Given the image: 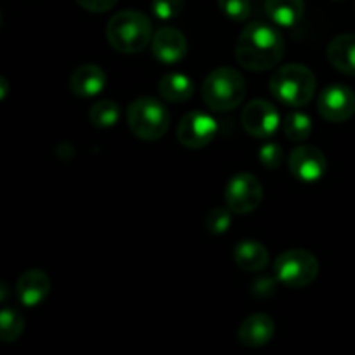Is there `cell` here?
Instances as JSON below:
<instances>
[{
    "label": "cell",
    "instance_id": "obj_6",
    "mask_svg": "<svg viewBox=\"0 0 355 355\" xmlns=\"http://www.w3.org/2000/svg\"><path fill=\"white\" fill-rule=\"evenodd\" d=\"M274 274L281 284L298 290L314 283L319 274V262L307 250H288L274 262Z\"/></svg>",
    "mask_w": 355,
    "mask_h": 355
},
{
    "label": "cell",
    "instance_id": "obj_22",
    "mask_svg": "<svg viewBox=\"0 0 355 355\" xmlns=\"http://www.w3.org/2000/svg\"><path fill=\"white\" fill-rule=\"evenodd\" d=\"M24 319L16 309H2L0 311V342L12 343L23 335Z\"/></svg>",
    "mask_w": 355,
    "mask_h": 355
},
{
    "label": "cell",
    "instance_id": "obj_1",
    "mask_svg": "<svg viewBox=\"0 0 355 355\" xmlns=\"http://www.w3.org/2000/svg\"><path fill=\"white\" fill-rule=\"evenodd\" d=\"M284 55V38L272 24L253 23L246 24L239 33L236 44V59L250 71H267L281 62Z\"/></svg>",
    "mask_w": 355,
    "mask_h": 355
},
{
    "label": "cell",
    "instance_id": "obj_7",
    "mask_svg": "<svg viewBox=\"0 0 355 355\" xmlns=\"http://www.w3.org/2000/svg\"><path fill=\"white\" fill-rule=\"evenodd\" d=\"M225 207L232 214L245 215L257 210L263 200V186L253 173H238L227 182L224 191Z\"/></svg>",
    "mask_w": 355,
    "mask_h": 355
},
{
    "label": "cell",
    "instance_id": "obj_26",
    "mask_svg": "<svg viewBox=\"0 0 355 355\" xmlns=\"http://www.w3.org/2000/svg\"><path fill=\"white\" fill-rule=\"evenodd\" d=\"M283 148H281L279 144H276V142H267V144H263L259 151L260 163L269 170L279 168L281 163H283Z\"/></svg>",
    "mask_w": 355,
    "mask_h": 355
},
{
    "label": "cell",
    "instance_id": "obj_21",
    "mask_svg": "<svg viewBox=\"0 0 355 355\" xmlns=\"http://www.w3.org/2000/svg\"><path fill=\"white\" fill-rule=\"evenodd\" d=\"M121 116V110L114 101L110 99H103L97 101L89 111V118L96 127L101 128H110L113 125L118 123Z\"/></svg>",
    "mask_w": 355,
    "mask_h": 355
},
{
    "label": "cell",
    "instance_id": "obj_25",
    "mask_svg": "<svg viewBox=\"0 0 355 355\" xmlns=\"http://www.w3.org/2000/svg\"><path fill=\"white\" fill-rule=\"evenodd\" d=\"M151 10L158 19L172 21L184 10V0H151Z\"/></svg>",
    "mask_w": 355,
    "mask_h": 355
},
{
    "label": "cell",
    "instance_id": "obj_30",
    "mask_svg": "<svg viewBox=\"0 0 355 355\" xmlns=\"http://www.w3.org/2000/svg\"><path fill=\"white\" fill-rule=\"evenodd\" d=\"M0 23H2V14H0Z\"/></svg>",
    "mask_w": 355,
    "mask_h": 355
},
{
    "label": "cell",
    "instance_id": "obj_13",
    "mask_svg": "<svg viewBox=\"0 0 355 355\" xmlns=\"http://www.w3.org/2000/svg\"><path fill=\"white\" fill-rule=\"evenodd\" d=\"M16 293L24 307H37L51 293V277L42 269H30L21 274Z\"/></svg>",
    "mask_w": 355,
    "mask_h": 355
},
{
    "label": "cell",
    "instance_id": "obj_5",
    "mask_svg": "<svg viewBox=\"0 0 355 355\" xmlns=\"http://www.w3.org/2000/svg\"><path fill=\"white\" fill-rule=\"evenodd\" d=\"M127 123L132 134L146 142L162 139L170 127V113L158 99L139 97L128 106Z\"/></svg>",
    "mask_w": 355,
    "mask_h": 355
},
{
    "label": "cell",
    "instance_id": "obj_29",
    "mask_svg": "<svg viewBox=\"0 0 355 355\" xmlns=\"http://www.w3.org/2000/svg\"><path fill=\"white\" fill-rule=\"evenodd\" d=\"M10 295V290L9 286H7V283H3V281H0V304H3V302L9 298Z\"/></svg>",
    "mask_w": 355,
    "mask_h": 355
},
{
    "label": "cell",
    "instance_id": "obj_10",
    "mask_svg": "<svg viewBox=\"0 0 355 355\" xmlns=\"http://www.w3.org/2000/svg\"><path fill=\"white\" fill-rule=\"evenodd\" d=\"M318 111L331 123H343L355 114V92L347 85H329L319 94Z\"/></svg>",
    "mask_w": 355,
    "mask_h": 355
},
{
    "label": "cell",
    "instance_id": "obj_28",
    "mask_svg": "<svg viewBox=\"0 0 355 355\" xmlns=\"http://www.w3.org/2000/svg\"><path fill=\"white\" fill-rule=\"evenodd\" d=\"M9 89H10L9 82H7V80L0 75V101L6 99L7 94H9Z\"/></svg>",
    "mask_w": 355,
    "mask_h": 355
},
{
    "label": "cell",
    "instance_id": "obj_27",
    "mask_svg": "<svg viewBox=\"0 0 355 355\" xmlns=\"http://www.w3.org/2000/svg\"><path fill=\"white\" fill-rule=\"evenodd\" d=\"M118 0H76L80 7H83L85 10L89 12H97V14H103L107 12L110 9H113L116 6Z\"/></svg>",
    "mask_w": 355,
    "mask_h": 355
},
{
    "label": "cell",
    "instance_id": "obj_24",
    "mask_svg": "<svg viewBox=\"0 0 355 355\" xmlns=\"http://www.w3.org/2000/svg\"><path fill=\"white\" fill-rule=\"evenodd\" d=\"M218 9L225 17L232 21H246L250 16V0H218Z\"/></svg>",
    "mask_w": 355,
    "mask_h": 355
},
{
    "label": "cell",
    "instance_id": "obj_15",
    "mask_svg": "<svg viewBox=\"0 0 355 355\" xmlns=\"http://www.w3.org/2000/svg\"><path fill=\"white\" fill-rule=\"evenodd\" d=\"M276 333V322L267 314H252L241 322L238 329L239 342L250 349H260L272 340Z\"/></svg>",
    "mask_w": 355,
    "mask_h": 355
},
{
    "label": "cell",
    "instance_id": "obj_23",
    "mask_svg": "<svg viewBox=\"0 0 355 355\" xmlns=\"http://www.w3.org/2000/svg\"><path fill=\"white\" fill-rule=\"evenodd\" d=\"M231 214L232 211L227 207L211 208L207 214V218H205V227H207V231L214 236L225 234L229 231V227H231Z\"/></svg>",
    "mask_w": 355,
    "mask_h": 355
},
{
    "label": "cell",
    "instance_id": "obj_20",
    "mask_svg": "<svg viewBox=\"0 0 355 355\" xmlns=\"http://www.w3.org/2000/svg\"><path fill=\"white\" fill-rule=\"evenodd\" d=\"M283 130L290 141L302 142L309 139V135L312 134V121L309 114L302 113V111H291L284 118Z\"/></svg>",
    "mask_w": 355,
    "mask_h": 355
},
{
    "label": "cell",
    "instance_id": "obj_14",
    "mask_svg": "<svg viewBox=\"0 0 355 355\" xmlns=\"http://www.w3.org/2000/svg\"><path fill=\"white\" fill-rule=\"evenodd\" d=\"M107 76L101 66L97 64H82L69 76V89L76 97H96L106 89Z\"/></svg>",
    "mask_w": 355,
    "mask_h": 355
},
{
    "label": "cell",
    "instance_id": "obj_4",
    "mask_svg": "<svg viewBox=\"0 0 355 355\" xmlns=\"http://www.w3.org/2000/svg\"><path fill=\"white\" fill-rule=\"evenodd\" d=\"M201 94L207 106L214 111H231L245 99L246 82L238 69L220 66L208 73Z\"/></svg>",
    "mask_w": 355,
    "mask_h": 355
},
{
    "label": "cell",
    "instance_id": "obj_11",
    "mask_svg": "<svg viewBox=\"0 0 355 355\" xmlns=\"http://www.w3.org/2000/svg\"><path fill=\"white\" fill-rule=\"evenodd\" d=\"M290 172L302 182H318L328 170V159L324 153L314 146H298L290 155Z\"/></svg>",
    "mask_w": 355,
    "mask_h": 355
},
{
    "label": "cell",
    "instance_id": "obj_18",
    "mask_svg": "<svg viewBox=\"0 0 355 355\" xmlns=\"http://www.w3.org/2000/svg\"><path fill=\"white\" fill-rule=\"evenodd\" d=\"M266 12L277 26L293 28L304 19L305 0H266Z\"/></svg>",
    "mask_w": 355,
    "mask_h": 355
},
{
    "label": "cell",
    "instance_id": "obj_9",
    "mask_svg": "<svg viewBox=\"0 0 355 355\" xmlns=\"http://www.w3.org/2000/svg\"><path fill=\"white\" fill-rule=\"evenodd\" d=\"M279 121L276 106L266 99L250 101L241 114L243 128L255 139L272 137L279 128Z\"/></svg>",
    "mask_w": 355,
    "mask_h": 355
},
{
    "label": "cell",
    "instance_id": "obj_8",
    "mask_svg": "<svg viewBox=\"0 0 355 355\" xmlns=\"http://www.w3.org/2000/svg\"><path fill=\"white\" fill-rule=\"evenodd\" d=\"M218 123L205 111H191L177 127V141L187 149L207 148L217 137Z\"/></svg>",
    "mask_w": 355,
    "mask_h": 355
},
{
    "label": "cell",
    "instance_id": "obj_17",
    "mask_svg": "<svg viewBox=\"0 0 355 355\" xmlns=\"http://www.w3.org/2000/svg\"><path fill=\"white\" fill-rule=\"evenodd\" d=\"M234 262L239 269H243L245 272H259L263 270L269 266V252H267L266 246L259 241H253V239H246L236 245L234 252Z\"/></svg>",
    "mask_w": 355,
    "mask_h": 355
},
{
    "label": "cell",
    "instance_id": "obj_12",
    "mask_svg": "<svg viewBox=\"0 0 355 355\" xmlns=\"http://www.w3.org/2000/svg\"><path fill=\"white\" fill-rule=\"evenodd\" d=\"M153 55L163 64L180 62L187 54V40L182 31L175 28H159L151 40Z\"/></svg>",
    "mask_w": 355,
    "mask_h": 355
},
{
    "label": "cell",
    "instance_id": "obj_16",
    "mask_svg": "<svg viewBox=\"0 0 355 355\" xmlns=\"http://www.w3.org/2000/svg\"><path fill=\"white\" fill-rule=\"evenodd\" d=\"M328 61L345 75H355V33H343L333 38L326 49Z\"/></svg>",
    "mask_w": 355,
    "mask_h": 355
},
{
    "label": "cell",
    "instance_id": "obj_2",
    "mask_svg": "<svg viewBox=\"0 0 355 355\" xmlns=\"http://www.w3.org/2000/svg\"><path fill=\"white\" fill-rule=\"evenodd\" d=\"M106 38L114 51L121 54H137L153 40L151 21L139 10H121L107 23Z\"/></svg>",
    "mask_w": 355,
    "mask_h": 355
},
{
    "label": "cell",
    "instance_id": "obj_3",
    "mask_svg": "<svg viewBox=\"0 0 355 355\" xmlns=\"http://www.w3.org/2000/svg\"><path fill=\"white\" fill-rule=\"evenodd\" d=\"M315 76L307 66L304 64H286L281 66L270 76L269 89L270 94L281 104L290 107L307 106L315 94Z\"/></svg>",
    "mask_w": 355,
    "mask_h": 355
},
{
    "label": "cell",
    "instance_id": "obj_19",
    "mask_svg": "<svg viewBox=\"0 0 355 355\" xmlns=\"http://www.w3.org/2000/svg\"><path fill=\"white\" fill-rule=\"evenodd\" d=\"M158 90L163 99L168 101V103L179 104L186 103L193 97L194 83L184 73H168V75L159 80Z\"/></svg>",
    "mask_w": 355,
    "mask_h": 355
}]
</instances>
